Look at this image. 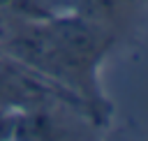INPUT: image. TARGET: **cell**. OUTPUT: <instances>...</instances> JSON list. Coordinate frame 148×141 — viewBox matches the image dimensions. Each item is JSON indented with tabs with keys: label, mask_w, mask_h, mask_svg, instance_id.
Masks as SVG:
<instances>
[{
	"label": "cell",
	"mask_w": 148,
	"mask_h": 141,
	"mask_svg": "<svg viewBox=\"0 0 148 141\" xmlns=\"http://www.w3.org/2000/svg\"><path fill=\"white\" fill-rule=\"evenodd\" d=\"M132 0H79V14L88 16L90 21L106 25L109 21L118 18L123 9H127Z\"/></svg>",
	"instance_id": "obj_1"
},
{
	"label": "cell",
	"mask_w": 148,
	"mask_h": 141,
	"mask_svg": "<svg viewBox=\"0 0 148 141\" xmlns=\"http://www.w3.org/2000/svg\"><path fill=\"white\" fill-rule=\"evenodd\" d=\"M0 9H9V12H16L25 18H44L49 16L39 2L35 0H0Z\"/></svg>",
	"instance_id": "obj_2"
}]
</instances>
